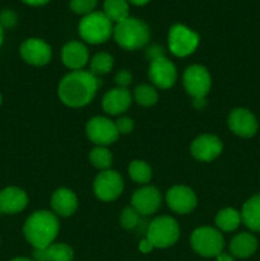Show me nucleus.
<instances>
[{
	"label": "nucleus",
	"instance_id": "nucleus-1",
	"mask_svg": "<svg viewBox=\"0 0 260 261\" xmlns=\"http://www.w3.org/2000/svg\"><path fill=\"white\" fill-rule=\"evenodd\" d=\"M99 86L101 81L91 71H71L59 84V97L66 106L83 107L93 99Z\"/></svg>",
	"mask_w": 260,
	"mask_h": 261
},
{
	"label": "nucleus",
	"instance_id": "nucleus-2",
	"mask_svg": "<svg viewBox=\"0 0 260 261\" xmlns=\"http://www.w3.org/2000/svg\"><path fill=\"white\" fill-rule=\"evenodd\" d=\"M59 228L60 226L55 214L47 211H38L28 217L23 227V233L35 249H45L56 239Z\"/></svg>",
	"mask_w": 260,
	"mask_h": 261
},
{
	"label": "nucleus",
	"instance_id": "nucleus-3",
	"mask_svg": "<svg viewBox=\"0 0 260 261\" xmlns=\"http://www.w3.org/2000/svg\"><path fill=\"white\" fill-rule=\"evenodd\" d=\"M149 28L143 20L129 17L117 23L114 28L115 41L126 50L143 47L149 40Z\"/></svg>",
	"mask_w": 260,
	"mask_h": 261
},
{
	"label": "nucleus",
	"instance_id": "nucleus-4",
	"mask_svg": "<svg viewBox=\"0 0 260 261\" xmlns=\"http://www.w3.org/2000/svg\"><path fill=\"white\" fill-rule=\"evenodd\" d=\"M79 35L86 42L92 45L103 43L114 33L112 22L103 14V12H92L82 18L79 23Z\"/></svg>",
	"mask_w": 260,
	"mask_h": 261
},
{
	"label": "nucleus",
	"instance_id": "nucleus-5",
	"mask_svg": "<svg viewBox=\"0 0 260 261\" xmlns=\"http://www.w3.org/2000/svg\"><path fill=\"white\" fill-rule=\"evenodd\" d=\"M180 236L177 222L171 217H158L148 227L147 239L153 247L166 249L175 244Z\"/></svg>",
	"mask_w": 260,
	"mask_h": 261
},
{
	"label": "nucleus",
	"instance_id": "nucleus-6",
	"mask_svg": "<svg viewBox=\"0 0 260 261\" xmlns=\"http://www.w3.org/2000/svg\"><path fill=\"white\" fill-rule=\"evenodd\" d=\"M191 246L204 257H217L224 247L223 236L212 227H200L191 234Z\"/></svg>",
	"mask_w": 260,
	"mask_h": 261
},
{
	"label": "nucleus",
	"instance_id": "nucleus-7",
	"mask_svg": "<svg viewBox=\"0 0 260 261\" xmlns=\"http://www.w3.org/2000/svg\"><path fill=\"white\" fill-rule=\"evenodd\" d=\"M199 35L183 24H175L168 32V47L173 55L184 58L196 50Z\"/></svg>",
	"mask_w": 260,
	"mask_h": 261
},
{
	"label": "nucleus",
	"instance_id": "nucleus-8",
	"mask_svg": "<svg viewBox=\"0 0 260 261\" xmlns=\"http://www.w3.org/2000/svg\"><path fill=\"white\" fill-rule=\"evenodd\" d=\"M212 86L208 70L201 65H191L184 73V87L195 101L205 98Z\"/></svg>",
	"mask_w": 260,
	"mask_h": 261
},
{
	"label": "nucleus",
	"instance_id": "nucleus-9",
	"mask_svg": "<svg viewBox=\"0 0 260 261\" xmlns=\"http://www.w3.org/2000/svg\"><path fill=\"white\" fill-rule=\"evenodd\" d=\"M94 194L102 201H112L119 198L124 189L122 177L112 170L99 172L93 184Z\"/></svg>",
	"mask_w": 260,
	"mask_h": 261
},
{
	"label": "nucleus",
	"instance_id": "nucleus-10",
	"mask_svg": "<svg viewBox=\"0 0 260 261\" xmlns=\"http://www.w3.org/2000/svg\"><path fill=\"white\" fill-rule=\"evenodd\" d=\"M87 137L98 147L112 144L119 138V132L114 121L106 117L96 116L91 119L86 127Z\"/></svg>",
	"mask_w": 260,
	"mask_h": 261
},
{
	"label": "nucleus",
	"instance_id": "nucleus-11",
	"mask_svg": "<svg viewBox=\"0 0 260 261\" xmlns=\"http://www.w3.org/2000/svg\"><path fill=\"white\" fill-rule=\"evenodd\" d=\"M20 55L25 63L42 66L50 63L51 47L40 38H28L20 45Z\"/></svg>",
	"mask_w": 260,
	"mask_h": 261
},
{
	"label": "nucleus",
	"instance_id": "nucleus-12",
	"mask_svg": "<svg viewBox=\"0 0 260 261\" xmlns=\"http://www.w3.org/2000/svg\"><path fill=\"white\" fill-rule=\"evenodd\" d=\"M150 81L161 89H167L175 84L177 79V71L175 65L166 58L152 60L148 70Z\"/></svg>",
	"mask_w": 260,
	"mask_h": 261
},
{
	"label": "nucleus",
	"instance_id": "nucleus-13",
	"mask_svg": "<svg viewBox=\"0 0 260 261\" xmlns=\"http://www.w3.org/2000/svg\"><path fill=\"white\" fill-rule=\"evenodd\" d=\"M223 145L216 135L204 134L196 138L191 144V154L199 161L211 162L222 153Z\"/></svg>",
	"mask_w": 260,
	"mask_h": 261
},
{
	"label": "nucleus",
	"instance_id": "nucleus-14",
	"mask_svg": "<svg viewBox=\"0 0 260 261\" xmlns=\"http://www.w3.org/2000/svg\"><path fill=\"white\" fill-rule=\"evenodd\" d=\"M167 205L178 214L190 213L196 206V196L191 189L186 186H173L166 195Z\"/></svg>",
	"mask_w": 260,
	"mask_h": 261
},
{
	"label": "nucleus",
	"instance_id": "nucleus-15",
	"mask_svg": "<svg viewBox=\"0 0 260 261\" xmlns=\"http://www.w3.org/2000/svg\"><path fill=\"white\" fill-rule=\"evenodd\" d=\"M132 206L143 216L155 213L161 206V193L153 186H145L134 193L132 199Z\"/></svg>",
	"mask_w": 260,
	"mask_h": 261
},
{
	"label": "nucleus",
	"instance_id": "nucleus-16",
	"mask_svg": "<svg viewBox=\"0 0 260 261\" xmlns=\"http://www.w3.org/2000/svg\"><path fill=\"white\" fill-rule=\"evenodd\" d=\"M228 126L236 135L251 138L257 132V121L254 115L246 109H236L229 114Z\"/></svg>",
	"mask_w": 260,
	"mask_h": 261
},
{
	"label": "nucleus",
	"instance_id": "nucleus-17",
	"mask_svg": "<svg viewBox=\"0 0 260 261\" xmlns=\"http://www.w3.org/2000/svg\"><path fill=\"white\" fill-rule=\"evenodd\" d=\"M27 204V194L22 189L10 186L0 191V214L19 213Z\"/></svg>",
	"mask_w": 260,
	"mask_h": 261
},
{
	"label": "nucleus",
	"instance_id": "nucleus-18",
	"mask_svg": "<svg viewBox=\"0 0 260 261\" xmlns=\"http://www.w3.org/2000/svg\"><path fill=\"white\" fill-rule=\"evenodd\" d=\"M132 105V94L126 88L111 89L105 94L102 99V107L105 112L110 115H120L126 111Z\"/></svg>",
	"mask_w": 260,
	"mask_h": 261
},
{
	"label": "nucleus",
	"instance_id": "nucleus-19",
	"mask_svg": "<svg viewBox=\"0 0 260 261\" xmlns=\"http://www.w3.org/2000/svg\"><path fill=\"white\" fill-rule=\"evenodd\" d=\"M88 50L86 46L79 41H70L66 43L61 51V59L65 66L69 69L81 70L87 63H88Z\"/></svg>",
	"mask_w": 260,
	"mask_h": 261
},
{
	"label": "nucleus",
	"instance_id": "nucleus-20",
	"mask_svg": "<svg viewBox=\"0 0 260 261\" xmlns=\"http://www.w3.org/2000/svg\"><path fill=\"white\" fill-rule=\"evenodd\" d=\"M51 206L54 212L61 217H69L75 213L78 208V199L69 189H59L51 198Z\"/></svg>",
	"mask_w": 260,
	"mask_h": 261
},
{
	"label": "nucleus",
	"instance_id": "nucleus-21",
	"mask_svg": "<svg viewBox=\"0 0 260 261\" xmlns=\"http://www.w3.org/2000/svg\"><path fill=\"white\" fill-rule=\"evenodd\" d=\"M35 261H73V250L65 244H51L45 249H35Z\"/></svg>",
	"mask_w": 260,
	"mask_h": 261
},
{
	"label": "nucleus",
	"instance_id": "nucleus-22",
	"mask_svg": "<svg viewBox=\"0 0 260 261\" xmlns=\"http://www.w3.org/2000/svg\"><path fill=\"white\" fill-rule=\"evenodd\" d=\"M257 249V240L255 239L252 234L242 232L235 236L232 239L231 244H229V250H231L232 255L236 257H249L256 251Z\"/></svg>",
	"mask_w": 260,
	"mask_h": 261
},
{
	"label": "nucleus",
	"instance_id": "nucleus-23",
	"mask_svg": "<svg viewBox=\"0 0 260 261\" xmlns=\"http://www.w3.org/2000/svg\"><path fill=\"white\" fill-rule=\"evenodd\" d=\"M241 219L247 228L260 232V195L252 196L244 204Z\"/></svg>",
	"mask_w": 260,
	"mask_h": 261
},
{
	"label": "nucleus",
	"instance_id": "nucleus-24",
	"mask_svg": "<svg viewBox=\"0 0 260 261\" xmlns=\"http://www.w3.org/2000/svg\"><path fill=\"white\" fill-rule=\"evenodd\" d=\"M103 14L117 24L129 18V3L126 0H105Z\"/></svg>",
	"mask_w": 260,
	"mask_h": 261
},
{
	"label": "nucleus",
	"instance_id": "nucleus-25",
	"mask_svg": "<svg viewBox=\"0 0 260 261\" xmlns=\"http://www.w3.org/2000/svg\"><path fill=\"white\" fill-rule=\"evenodd\" d=\"M242 222L241 213L232 208H226L219 212L216 217V224L224 232L235 231Z\"/></svg>",
	"mask_w": 260,
	"mask_h": 261
},
{
	"label": "nucleus",
	"instance_id": "nucleus-26",
	"mask_svg": "<svg viewBox=\"0 0 260 261\" xmlns=\"http://www.w3.org/2000/svg\"><path fill=\"white\" fill-rule=\"evenodd\" d=\"M129 175L138 184H147L152 178V168L143 161H133L129 166Z\"/></svg>",
	"mask_w": 260,
	"mask_h": 261
},
{
	"label": "nucleus",
	"instance_id": "nucleus-27",
	"mask_svg": "<svg viewBox=\"0 0 260 261\" xmlns=\"http://www.w3.org/2000/svg\"><path fill=\"white\" fill-rule=\"evenodd\" d=\"M114 65V59L110 54L99 53L91 60V73L93 75H102L109 73Z\"/></svg>",
	"mask_w": 260,
	"mask_h": 261
},
{
	"label": "nucleus",
	"instance_id": "nucleus-28",
	"mask_svg": "<svg viewBox=\"0 0 260 261\" xmlns=\"http://www.w3.org/2000/svg\"><path fill=\"white\" fill-rule=\"evenodd\" d=\"M134 97L137 103L144 107L153 106L158 99L157 91L148 84H142V86L137 87L134 91Z\"/></svg>",
	"mask_w": 260,
	"mask_h": 261
},
{
	"label": "nucleus",
	"instance_id": "nucleus-29",
	"mask_svg": "<svg viewBox=\"0 0 260 261\" xmlns=\"http://www.w3.org/2000/svg\"><path fill=\"white\" fill-rule=\"evenodd\" d=\"M89 161L94 167L106 171L112 163V154L105 147H96L89 153Z\"/></svg>",
	"mask_w": 260,
	"mask_h": 261
},
{
	"label": "nucleus",
	"instance_id": "nucleus-30",
	"mask_svg": "<svg viewBox=\"0 0 260 261\" xmlns=\"http://www.w3.org/2000/svg\"><path fill=\"white\" fill-rule=\"evenodd\" d=\"M70 9L75 14H91L97 7V0H70Z\"/></svg>",
	"mask_w": 260,
	"mask_h": 261
},
{
	"label": "nucleus",
	"instance_id": "nucleus-31",
	"mask_svg": "<svg viewBox=\"0 0 260 261\" xmlns=\"http://www.w3.org/2000/svg\"><path fill=\"white\" fill-rule=\"evenodd\" d=\"M139 216L137 209L133 208V206H127L122 211L121 214V226L125 229H133L138 226L139 223Z\"/></svg>",
	"mask_w": 260,
	"mask_h": 261
},
{
	"label": "nucleus",
	"instance_id": "nucleus-32",
	"mask_svg": "<svg viewBox=\"0 0 260 261\" xmlns=\"http://www.w3.org/2000/svg\"><path fill=\"white\" fill-rule=\"evenodd\" d=\"M115 125H116L119 134H129L134 129V121L130 117H120L115 122Z\"/></svg>",
	"mask_w": 260,
	"mask_h": 261
},
{
	"label": "nucleus",
	"instance_id": "nucleus-33",
	"mask_svg": "<svg viewBox=\"0 0 260 261\" xmlns=\"http://www.w3.org/2000/svg\"><path fill=\"white\" fill-rule=\"evenodd\" d=\"M17 23V15L12 10H4L0 13V24L2 27H13Z\"/></svg>",
	"mask_w": 260,
	"mask_h": 261
},
{
	"label": "nucleus",
	"instance_id": "nucleus-34",
	"mask_svg": "<svg viewBox=\"0 0 260 261\" xmlns=\"http://www.w3.org/2000/svg\"><path fill=\"white\" fill-rule=\"evenodd\" d=\"M132 74L127 70L119 71V73L116 74V76H115V82H116L117 87H120V88H126V87L132 83Z\"/></svg>",
	"mask_w": 260,
	"mask_h": 261
},
{
	"label": "nucleus",
	"instance_id": "nucleus-35",
	"mask_svg": "<svg viewBox=\"0 0 260 261\" xmlns=\"http://www.w3.org/2000/svg\"><path fill=\"white\" fill-rule=\"evenodd\" d=\"M147 56L150 59V60H155V59L165 58V53H163V48L161 46H152V47L148 48Z\"/></svg>",
	"mask_w": 260,
	"mask_h": 261
},
{
	"label": "nucleus",
	"instance_id": "nucleus-36",
	"mask_svg": "<svg viewBox=\"0 0 260 261\" xmlns=\"http://www.w3.org/2000/svg\"><path fill=\"white\" fill-rule=\"evenodd\" d=\"M153 249H154V247H153V245L150 244L149 240H148V239H144V240H143V241L139 244V250H140V251H142V252H144V254H148V252L152 251Z\"/></svg>",
	"mask_w": 260,
	"mask_h": 261
},
{
	"label": "nucleus",
	"instance_id": "nucleus-37",
	"mask_svg": "<svg viewBox=\"0 0 260 261\" xmlns=\"http://www.w3.org/2000/svg\"><path fill=\"white\" fill-rule=\"evenodd\" d=\"M24 4L31 5V7H41V5L47 4L50 0H22Z\"/></svg>",
	"mask_w": 260,
	"mask_h": 261
},
{
	"label": "nucleus",
	"instance_id": "nucleus-38",
	"mask_svg": "<svg viewBox=\"0 0 260 261\" xmlns=\"http://www.w3.org/2000/svg\"><path fill=\"white\" fill-rule=\"evenodd\" d=\"M129 4H133V5H137V7H143V5L148 4V3L150 2V0H126Z\"/></svg>",
	"mask_w": 260,
	"mask_h": 261
},
{
	"label": "nucleus",
	"instance_id": "nucleus-39",
	"mask_svg": "<svg viewBox=\"0 0 260 261\" xmlns=\"http://www.w3.org/2000/svg\"><path fill=\"white\" fill-rule=\"evenodd\" d=\"M216 261H235V260H233V257L231 256V255L223 254V252H222V254H219L218 256H217Z\"/></svg>",
	"mask_w": 260,
	"mask_h": 261
},
{
	"label": "nucleus",
	"instance_id": "nucleus-40",
	"mask_svg": "<svg viewBox=\"0 0 260 261\" xmlns=\"http://www.w3.org/2000/svg\"><path fill=\"white\" fill-rule=\"evenodd\" d=\"M3 41H4V31H3L2 24H0V46L3 45Z\"/></svg>",
	"mask_w": 260,
	"mask_h": 261
},
{
	"label": "nucleus",
	"instance_id": "nucleus-41",
	"mask_svg": "<svg viewBox=\"0 0 260 261\" xmlns=\"http://www.w3.org/2000/svg\"><path fill=\"white\" fill-rule=\"evenodd\" d=\"M12 261H32V260L27 259V257H17V259H13Z\"/></svg>",
	"mask_w": 260,
	"mask_h": 261
},
{
	"label": "nucleus",
	"instance_id": "nucleus-42",
	"mask_svg": "<svg viewBox=\"0 0 260 261\" xmlns=\"http://www.w3.org/2000/svg\"><path fill=\"white\" fill-rule=\"evenodd\" d=\"M2 99H3L2 98V94H0V105H2Z\"/></svg>",
	"mask_w": 260,
	"mask_h": 261
}]
</instances>
